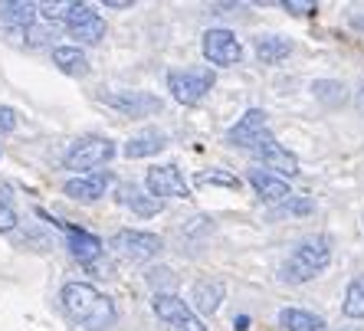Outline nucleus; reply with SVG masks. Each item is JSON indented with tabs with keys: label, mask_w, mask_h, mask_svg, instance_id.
I'll return each mask as SVG.
<instances>
[{
	"label": "nucleus",
	"mask_w": 364,
	"mask_h": 331,
	"mask_svg": "<svg viewBox=\"0 0 364 331\" xmlns=\"http://www.w3.org/2000/svg\"><path fill=\"white\" fill-rule=\"evenodd\" d=\"M69 33L76 36L79 43H85V46H92V43H99L102 36H105V23H102V17L95 13V10H89L79 23L69 26Z\"/></svg>",
	"instance_id": "obj_20"
},
{
	"label": "nucleus",
	"mask_w": 364,
	"mask_h": 331,
	"mask_svg": "<svg viewBox=\"0 0 364 331\" xmlns=\"http://www.w3.org/2000/svg\"><path fill=\"white\" fill-rule=\"evenodd\" d=\"M269 128H266V112L263 109H250L243 115V119L237 121V125L230 128V145H240V148H253L256 138L266 135Z\"/></svg>",
	"instance_id": "obj_10"
},
{
	"label": "nucleus",
	"mask_w": 364,
	"mask_h": 331,
	"mask_svg": "<svg viewBox=\"0 0 364 331\" xmlns=\"http://www.w3.org/2000/svg\"><path fill=\"white\" fill-rule=\"evenodd\" d=\"M250 151H253L256 158L266 164V168L279 170V174H289V178H292V174H299V158L292 151H286V148H282L279 141L269 135V131L256 138V145L250 148Z\"/></svg>",
	"instance_id": "obj_8"
},
{
	"label": "nucleus",
	"mask_w": 364,
	"mask_h": 331,
	"mask_svg": "<svg viewBox=\"0 0 364 331\" xmlns=\"http://www.w3.org/2000/svg\"><path fill=\"white\" fill-rule=\"evenodd\" d=\"M14 128H17V115H14V109L0 105V135H7V131H14Z\"/></svg>",
	"instance_id": "obj_28"
},
{
	"label": "nucleus",
	"mask_w": 364,
	"mask_h": 331,
	"mask_svg": "<svg viewBox=\"0 0 364 331\" xmlns=\"http://www.w3.org/2000/svg\"><path fill=\"white\" fill-rule=\"evenodd\" d=\"M315 92H318V99H325L328 102V95H335V99H345V92H341V85L338 82H315Z\"/></svg>",
	"instance_id": "obj_27"
},
{
	"label": "nucleus",
	"mask_w": 364,
	"mask_h": 331,
	"mask_svg": "<svg viewBox=\"0 0 364 331\" xmlns=\"http://www.w3.org/2000/svg\"><path fill=\"white\" fill-rule=\"evenodd\" d=\"M105 7H115V10H125V7H132L128 0H105Z\"/></svg>",
	"instance_id": "obj_31"
},
{
	"label": "nucleus",
	"mask_w": 364,
	"mask_h": 331,
	"mask_svg": "<svg viewBox=\"0 0 364 331\" xmlns=\"http://www.w3.org/2000/svg\"><path fill=\"white\" fill-rule=\"evenodd\" d=\"M14 227H17V213L7 200H0V233H10Z\"/></svg>",
	"instance_id": "obj_26"
},
{
	"label": "nucleus",
	"mask_w": 364,
	"mask_h": 331,
	"mask_svg": "<svg viewBox=\"0 0 364 331\" xmlns=\"http://www.w3.org/2000/svg\"><path fill=\"white\" fill-rule=\"evenodd\" d=\"M164 145H168L164 131H158V128H144V131H138V135L125 145V158H148V154H158Z\"/></svg>",
	"instance_id": "obj_14"
},
{
	"label": "nucleus",
	"mask_w": 364,
	"mask_h": 331,
	"mask_svg": "<svg viewBox=\"0 0 364 331\" xmlns=\"http://www.w3.org/2000/svg\"><path fill=\"white\" fill-rule=\"evenodd\" d=\"M63 305H66V312L89 331H105L112 322H115V305H112V298L102 295L95 286H89V282H69L66 289H63Z\"/></svg>",
	"instance_id": "obj_1"
},
{
	"label": "nucleus",
	"mask_w": 364,
	"mask_h": 331,
	"mask_svg": "<svg viewBox=\"0 0 364 331\" xmlns=\"http://www.w3.org/2000/svg\"><path fill=\"white\" fill-rule=\"evenodd\" d=\"M119 204L132 207L138 217H154V213H161V200L151 194H141L135 184H122L119 187Z\"/></svg>",
	"instance_id": "obj_13"
},
{
	"label": "nucleus",
	"mask_w": 364,
	"mask_h": 331,
	"mask_svg": "<svg viewBox=\"0 0 364 331\" xmlns=\"http://www.w3.org/2000/svg\"><path fill=\"white\" fill-rule=\"evenodd\" d=\"M53 63L66 72V76H85L89 72V60H85V53L79 46H56L53 50Z\"/></svg>",
	"instance_id": "obj_17"
},
{
	"label": "nucleus",
	"mask_w": 364,
	"mask_h": 331,
	"mask_svg": "<svg viewBox=\"0 0 364 331\" xmlns=\"http://www.w3.org/2000/svg\"><path fill=\"white\" fill-rule=\"evenodd\" d=\"M105 102L115 105V109H122V112H128V115H144V112H158V109H161V102H158L154 95H141V92H132V95H109Z\"/></svg>",
	"instance_id": "obj_18"
},
{
	"label": "nucleus",
	"mask_w": 364,
	"mask_h": 331,
	"mask_svg": "<svg viewBox=\"0 0 364 331\" xmlns=\"http://www.w3.org/2000/svg\"><path fill=\"white\" fill-rule=\"evenodd\" d=\"M0 20L10 26H33L36 7L23 4V0H7V4H0Z\"/></svg>",
	"instance_id": "obj_21"
},
{
	"label": "nucleus",
	"mask_w": 364,
	"mask_h": 331,
	"mask_svg": "<svg viewBox=\"0 0 364 331\" xmlns=\"http://www.w3.org/2000/svg\"><path fill=\"white\" fill-rule=\"evenodd\" d=\"M328 259H331L328 237H309V239H302V243L296 246V253L289 256L282 276H286L289 282H309V279H315L325 266H328Z\"/></svg>",
	"instance_id": "obj_2"
},
{
	"label": "nucleus",
	"mask_w": 364,
	"mask_h": 331,
	"mask_svg": "<svg viewBox=\"0 0 364 331\" xmlns=\"http://www.w3.org/2000/svg\"><path fill=\"white\" fill-rule=\"evenodd\" d=\"M289 210L292 213H309L312 210V200H296V204H289Z\"/></svg>",
	"instance_id": "obj_30"
},
{
	"label": "nucleus",
	"mask_w": 364,
	"mask_h": 331,
	"mask_svg": "<svg viewBox=\"0 0 364 331\" xmlns=\"http://www.w3.org/2000/svg\"><path fill=\"white\" fill-rule=\"evenodd\" d=\"M144 184H148V194L151 197H187L191 190H187V180L184 174H181L174 164H161V168H151L148 170V178H144Z\"/></svg>",
	"instance_id": "obj_9"
},
{
	"label": "nucleus",
	"mask_w": 364,
	"mask_h": 331,
	"mask_svg": "<svg viewBox=\"0 0 364 331\" xmlns=\"http://www.w3.org/2000/svg\"><path fill=\"white\" fill-rule=\"evenodd\" d=\"M46 20H53V23H66L69 13H73V4H43V7H36Z\"/></svg>",
	"instance_id": "obj_25"
},
{
	"label": "nucleus",
	"mask_w": 364,
	"mask_h": 331,
	"mask_svg": "<svg viewBox=\"0 0 364 331\" xmlns=\"http://www.w3.org/2000/svg\"><path fill=\"white\" fill-rule=\"evenodd\" d=\"M351 23H355L358 30H364V13H351Z\"/></svg>",
	"instance_id": "obj_33"
},
{
	"label": "nucleus",
	"mask_w": 364,
	"mask_h": 331,
	"mask_svg": "<svg viewBox=\"0 0 364 331\" xmlns=\"http://www.w3.org/2000/svg\"><path fill=\"white\" fill-rule=\"evenodd\" d=\"M203 56L213 63V66H233L243 56V46L230 30H207L203 33Z\"/></svg>",
	"instance_id": "obj_7"
},
{
	"label": "nucleus",
	"mask_w": 364,
	"mask_h": 331,
	"mask_svg": "<svg viewBox=\"0 0 364 331\" xmlns=\"http://www.w3.org/2000/svg\"><path fill=\"white\" fill-rule=\"evenodd\" d=\"M345 315L348 318H364V276H358L345 292Z\"/></svg>",
	"instance_id": "obj_23"
},
{
	"label": "nucleus",
	"mask_w": 364,
	"mask_h": 331,
	"mask_svg": "<svg viewBox=\"0 0 364 331\" xmlns=\"http://www.w3.org/2000/svg\"><path fill=\"white\" fill-rule=\"evenodd\" d=\"M154 312H158V318H164V322L174 325L178 331H207V325H203L200 318L187 308L184 298H178V295H168V292L154 295Z\"/></svg>",
	"instance_id": "obj_6"
},
{
	"label": "nucleus",
	"mask_w": 364,
	"mask_h": 331,
	"mask_svg": "<svg viewBox=\"0 0 364 331\" xmlns=\"http://www.w3.org/2000/svg\"><path fill=\"white\" fill-rule=\"evenodd\" d=\"M246 328H250V318H246V315H240V318H237V331H246Z\"/></svg>",
	"instance_id": "obj_32"
},
{
	"label": "nucleus",
	"mask_w": 364,
	"mask_h": 331,
	"mask_svg": "<svg viewBox=\"0 0 364 331\" xmlns=\"http://www.w3.org/2000/svg\"><path fill=\"white\" fill-rule=\"evenodd\" d=\"M112 154H115V141H109V138H102V135H85L66 151L63 164L69 170H76V174H85V170L102 168L105 161H112Z\"/></svg>",
	"instance_id": "obj_3"
},
{
	"label": "nucleus",
	"mask_w": 364,
	"mask_h": 331,
	"mask_svg": "<svg viewBox=\"0 0 364 331\" xmlns=\"http://www.w3.org/2000/svg\"><path fill=\"white\" fill-rule=\"evenodd\" d=\"M112 178L109 174H89V178H76L66 184V197L79 200V204H95L105 190H109Z\"/></svg>",
	"instance_id": "obj_11"
},
{
	"label": "nucleus",
	"mask_w": 364,
	"mask_h": 331,
	"mask_svg": "<svg viewBox=\"0 0 364 331\" xmlns=\"http://www.w3.org/2000/svg\"><path fill=\"white\" fill-rule=\"evenodd\" d=\"M171 95L184 105H197L203 95L213 89V72L210 69H184V72H171L168 76Z\"/></svg>",
	"instance_id": "obj_5"
},
{
	"label": "nucleus",
	"mask_w": 364,
	"mask_h": 331,
	"mask_svg": "<svg viewBox=\"0 0 364 331\" xmlns=\"http://www.w3.org/2000/svg\"><path fill=\"white\" fill-rule=\"evenodd\" d=\"M220 298H223V282L220 279H200L194 282V305L200 308L203 315H213L220 308Z\"/></svg>",
	"instance_id": "obj_16"
},
{
	"label": "nucleus",
	"mask_w": 364,
	"mask_h": 331,
	"mask_svg": "<svg viewBox=\"0 0 364 331\" xmlns=\"http://www.w3.org/2000/svg\"><path fill=\"white\" fill-rule=\"evenodd\" d=\"M282 7H286L289 13H296V17H309V13H315V4H296V0H286Z\"/></svg>",
	"instance_id": "obj_29"
},
{
	"label": "nucleus",
	"mask_w": 364,
	"mask_h": 331,
	"mask_svg": "<svg viewBox=\"0 0 364 331\" xmlns=\"http://www.w3.org/2000/svg\"><path fill=\"white\" fill-rule=\"evenodd\" d=\"M279 325L286 331H325V322L312 312H302V308H282L279 312Z\"/></svg>",
	"instance_id": "obj_19"
},
{
	"label": "nucleus",
	"mask_w": 364,
	"mask_h": 331,
	"mask_svg": "<svg viewBox=\"0 0 364 331\" xmlns=\"http://www.w3.org/2000/svg\"><path fill=\"white\" fill-rule=\"evenodd\" d=\"M112 249L122 256V259H132V263H148L161 253V239L154 233H141V229H119L112 237Z\"/></svg>",
	"instance_id": "obj_4"
},
{
	"label": "nucleus",
	"mask_w": 364,
	"mask_h": 331,
	"mask_svg": "<svg viewBox=\"0 0 364 331\" xmlns=\"http://www.w3.org/2000/svg\"><path fill=\"white\" fill-rule=\"evenodd\" d=\"M250 184L256 187V194L263 197L266 204H286L289 194H292L286 180L269 174V170H253V174H250Z\"/></svg>",
	"instance_id": "obj_12"
},
{
	"label": "nucleus",
	"mask_w": 364,
	"mask_h": 331,
	"mask_svg": "<svg viewBox=\"0 0 364 331\" xmlns=\"http://www.w3.org/2000/svg\"><path fill=\"white\" fill-rule=\"evenodd\" d=\"M292 53V43L282 40V36H259L256 40V56L263 63H279Z\"/></svg>",
	"instance_id": "obj_22"
},
{
	"label": "nucleus",
	"mask_w": 364,
	"mask_h": 331,
	"mask_svg": "<svg viewBox=\"0 0 364 331\" xmlns=\"http://www.w3.org/2000/svg\"><path fill=\"white\" fill-rule=\"evenodd\" d=\"M69 253L76 256L79 263H95L102 256V239L82 229H69Z\"/></svg>",
	"instance_id": "obj_15"
},
{
	"label": "nucleus",
	"mask_w": 364,
	"mask_h": 331,
	"mask_svg": "<svg viewBox=\"0 0 364 331\" xmlns=\"http://www.w3.org/2000/svg\"><path fill=\"white\" fill-rule=\"evenodd\" d=\"M197 184H223V187H240V180L227 170H200L197 174Z\"/></svg>",
	"instance_id": "obj_24"
}]
</instances>
